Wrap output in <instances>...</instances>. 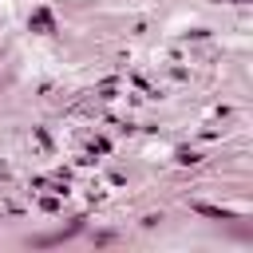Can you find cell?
<instances>
[{"mask_svg":"<svg viewBox=\"0 0 253 253\" xmlns=\"http://www.w3.org/2000/svg\"><path fill=\"white\" fill-rule=\"evenodd\" d=\"M32 24H36V28H51V16H47V12H36V20H32Z\"/></svg>","mask_w":253,"mask_h":253,"instance_id":"2","label":"cell"},{"mask_svg":"<svg viewBox=\"0 0 253 253\" xmlns=\"http://www.w3.org/2000/svg\"><path fill=\"white\" fill-rule=\"evenodd\" d=\"M194 210H198V213H206V217H221V221H229V217H233L229 210H217V206H194Z\"/></svg>","mask_w":253,"mask_h":253,"instance_id":"1","label":"cell"}]
</instances>
